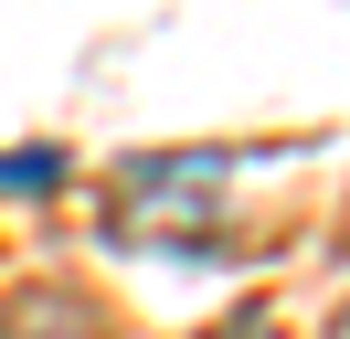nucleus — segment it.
Masks as SVG:
<instances>
[{
    "mask_svg": "<svg viewBox=\"0 0 350 339\" xmlns=\"http://www.w3.org/2000/svg\"><path fill=\"white\" fill-rule=\"evenodd\" d=\"M32 339V329H22ZM53 339H96V318H85V297H64V318H53Z\"/></svg>",
    "mask_w": 350,
    "mask_h": 339,
    "instance_id": "nucleus-2",
    "label": "nucleus"
},
{
    "mask_svg": "<svg viewBox=\"0 0 350 339\" xmlns=\"http://www.w3.org/2000/svg\"><path fill=\"white\" fill-rule=\"evenodd\" d=\"M213 223H223V159L213 148H159V159L117 170V202H107L117 244H202Z\"/></svg>",
    "mask_w": 350,
    "mask_h": 339,
    "instance_id": "nucleus-1",
    "label": "nucleus"
}]
</instances>
